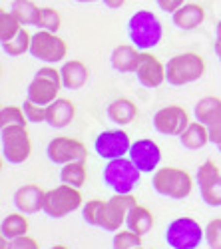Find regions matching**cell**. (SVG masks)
<instances>
[{"instance_id": "obj_24", "label": "cell", "mask_w": 221, "mask_h": 249, "mask_svg": "<svg viewBox=\"0 0 221 249\" xmlns=\"http://www.w3.org/2000/svg\"><path fill=\"white\" fill-rule=\"evenodd\" d=\"M108 116L112 122H116L118 126H128L132 124L137 116V108L136 104L126 100V98H119V100H114L110 106H108Z\"/></svg>"}, {"instance_id": "obj_10", "label": "cell", "mask_w": 221, "mask_h": 249, "mask_svg": "<svg viewBox=\"0 0 221 249\" xmlns=\"http://www.w3.org/2000/svg\"><path fill=\"white\" fill-rule=\"evenodd\" d=\"M137 205V199L132 194H116L114 197H110L104 205V213H102V221L100 227L106 231H116L124 225V221L128 219V213L132 212V207Z\"/></svg>"}, {"instance_id": "obj_40", "label": "cell", "mask_w": 221, "mask_h": 249, "mask_svg": "<svg viewBox=\"0 0 221 249\" xmlns=\"http://www.w3.org/2000/svg\"><path fill=\"white\" fill-rule=\"evenodd\" d=\"M126 0H104V4L108 8H119V6H124Z\"/></svg>"}, {"instance_id": "obj_26", "label": "cell", "mask_w": 221, "mask_h": 249, "mask_svg": "<svg viewBox=\"0 0 221 249\" xmlns=\"http://www.w3.org/2000/svg\"><path fill=\"white\" fill-rule=\"evenodd\" d=\"M60 179L66 185H72V188H82L86 183V161H70L66 165H62L60 170Z\"/></svg>"}, {"instance_id": "obj_20", "label": "cell", "mask_w": 221, "mask_h": 249, "mask_svg": "<svg viewBox=\"0 0 221 249\" xmlns=\"http://www.w3.org/2000/svg\"><path fill=\"white\" fill-rule=\"evenodd\" d=\"M173 24L182 30H193L205 20V10L199 4H184L173 14Z\"/></svg>"}, {"instance_id": "obj_43", "label": "cell", "mask_w": 221, "mask_h": 249, "mask_svg": "<svg viewBox=\"0 0 221 249\" xmlns=\"http://www.w3.org/2000/svg\"><path fill=\"white\" fill-rule=\"evenodd\" d=\"M215 54L219 56V62H221V44H217V42H215Z\"/></svg>"}, {"instance_id": "obj_35", "label": "cell", "mask_w": 221, "mask_h": 249, "mask_svg": "<svg viewBox=\"0 0 221 249\" xmlns=\"http://www.w3.org/2000/svg\"><path fill=\"white\" fill-rule=\"evenodd\" d=\"M205 241L211 249H221V219H211L205 227Z\"/></svg>"}, {"instance_id": "obj_6", "label": "cell", "mask_w": 221, "mask_h": 249, "mask_svg": "<svg viewBox=\"0 0 221 249\" xmlns=\"http://www.w3.org/2000/svg\"><path fill=\"white\" fill-rule=\"evenodd\" d=\"M204 227L193 217H177L166 230V241L171 249H197L204 241Z\"/></svg>"}, {"instance_id": "obj_21", "label": "cell", "mask_w": 221, "mask_h": 249, "mask_svg": "<svg viewBox=\"0 0 221 249\" xmlns=\"http://www.w3.org/2000/svg\"><path fill=\"white\" fill-rule=\"evenodd\" d=\"M60 72H62L64 88H68V90H80L88 82V68L80 60L66 62V64L60 68Z\"/></svg>"}, {"instance_id": "obj_22", "label": "cell", "mask_w": 221, "mask_h": 249, "mask_svg": "<svg viewBox=\"0 0 221 249\" xmlns=\"http://www.w3.org/2000/svg\"><path fill=\"white\" fill-rule=\"evenodd\" d=\"M179 142L182 146L187 150H199L204 148L209 142V132L207 126H204L202 122H189V126L184 130V134L179 136Z\"/></svg>"}, {"instance_id": "obj_15", "label": "cell", "mask_w": 221, "mask_h": 249, "mask_svg": "<svg viewBox=\"0 0 221 249\" xmlns=\"http://www.w3.org/2000/svg\"><path fill=\"white\" fill-rule=\"evenodd\" d=\"M130 160L136 163V168L142 174H152L157 170L162 161V150L153 140H137L130 148Z\"/></svg>"}, {"instance_id": "obj_2", "label": "cell", "mask_w": 221, "mask_h": 249, "mask_svg": "<svg viewBox=\"0 0 221 249\" xmlns=\"http://www.w3.org/2000/svg\"><path fill=\"white\" fill-rule=\"evenodd\" d=\"M139 176H142V172L126 156L110 160L104 165V172H102L104 183L116 194H132L136 190V185L139 183Z\"/></svg>"}, {"instance_id": "obj_5", "label": "cell", "mask_w": 221, "mask_h": 249, "mask_svg": "<svg viewBox=\"0 0 221 249\" xmlns=\"http://www.w3.org/2000/svg\"><path fill=\"white\" fill-rule=\"evenodd\" d=\"M60 88H64L62 72L52 66H44L36 72L34 80L30 82L28 100H32L38 106H50L54 100H58Z\"/></svg>"}, {"instance_id": "obj_36", "label": "cell", "mask_w": 221, "mask_h": 249, "mask_svg": "<svg viewBox=\"0 0 221 249\" xmlns=\"http://www.w3.org/2000/svg\"><path fill=\"white\" fill-rule=\"evenodd\" d=\"M22 110H24L28 122H32V124L46 122V106H38V104H34L32 100H26Z\"/></svg>"}, {"instance_id": "obj_16", "label": "cell", "mask_w": 221, "mask_h": 249, "mask_svg": "<svg viewBox=\"0 0 221 249\" xmlns=\"http://www.w3.org/2000/svg\"><path fill=\"white\" fill-rule=\"evenodd\" d=\"M136 76H137L139 84L146 86V88H157V86H162L164 82H168L166 80V66L153 54H146V52L139 54Z\"/></svg>"}, {"instance_id": "obj_27", "label": "cell", "mask_w": 221, "mask_h": 249, "mask_svg": "<svg viewBox=\"0 0 221 249\" xmlns=\"http://www.w3.org/2000/svg\"><path fill=\"white\" fill-rule=\"evenodd\" d=\"M0 231H2V235L8 237V239L28 235V219L22 213H10V215H6L2 219Z\"/></svg>"}, {"instance_id": "obj_25", "label": "cell", "mask_w": 221, "mask_h": 249, "mask_svg": "<svg viewBox=\"0 0 221 249\" xmlns=\"http://www.w3.org/2000/svg\"><path fill=\"white\" fill-rule=\"evenodd\" d=\"M195 120L202 122L204 126H211L217 120H221V100L215 96L202 98L195 106Z\"/></svg>"}, {"instance_id": "obj_13", "label": "cell", "mask_w": 221, "mask_h": 249, "mask_svg": "<svg viewBox=\"0 0 221 249\" xmlns=\"http://www.w3.org/2000/svg\"><path fill=\"white\" fill-rule=\"evenodd\" d=\"M195 181L199 185L204 201L211 207H219L221 205V174L211 160H207L204 165H199Z\"/></svg>"}, {"instance_id": "obj_44", "label": "cell", "mask_w": 221, "mask_h": 249, "mask_svg": "<svg viewBox=\"0 0 221 249\" xmlns=\"http://www.w3.org/2000/svg\"><path fill=\"white\" fill-rule=\"evenodd\" d=\"M50 249H68L66 245H54V247H50Z\"/></svg>"}, {"instance_id": "obj_14", "label": "cell", "mask_w": 221, "mask_h": 249, "mask_svg": "<svg viewBox=\"0 0 221 249\" xmlns=\"http://www.w3.org/2000/svg\"><path fill=\"white\" fill-rule=\"evenodd\" d=\"M187 126H189V118L182 106H166L157 110L153 116L155 132L164 136H182Z\"/></svg>"}, {"instance_id": "obj_38", "label": "cell", "mask_w": 221, "mask_h": 249, "mask_svg": "<svg viewBox=\"0 0 221 249\" xmlns=\"http://www.w3.org/2000/svg\"><path fill=\"white\" fill-rule=\"evenodd\" d=\"M186 2L184 0H157V6L162 8L164 12H168V14H173L175 10H179Z\"/></svg>"}, {"instance_id": "obj_8", "label": "cell", "mask_w": 221, "mask_h": 249, "mask_svg": "<svg viewBox=\"0 0 221 249\" xmlns=\"http://www.w3.org/2000/svg\"><path fill=\"white\" fill-rule=\"evenodd\" d=\"M82 205V194L78 188L72 185H58V188L46 192L44 197V213L50 217H64L72 212H76Z\"/></svg>"}, {"instance_id": "obj_34", "label": "cell", "mask_w": 221, "mask_h": 249, "mask_svg": "<svg viewBox=\"0 0 221 249\" xmlns=\"http://www.w3.org/2000/svg\"><path fill=\"white\" fill-rule=\"evenodd\" d=\"M104 205L106 201L102 199H92L84 205V221L90 223V225H98L100 227V221H102V213H104Z\"/></svg>"}, {"instance_id": "obj_12", "label": "cell", "mask_w": 221, "mask_h": 249, "mask_svg": "<svg viewBox=\"0 0 221 249\" xmlns=\"http://www.w3.org/2000/svg\"><path fill=\"white\" fill-rule=\"evenodd\" d=\"M132 142L130 136L124 130H108L102 132L96 142H94V150L100 158H104L106 161L116 160V158H124L126 154H130Z\"/></svg>"}, {"instance_id": "obj_1", "label": "cell", "mask_w": 221, "mask_h": 249, "mask_svg": "<svg viewBox=\"0 0 221 249\" xmlns=\"http://www.w3.org/2000/svg\"><path fill=\"white\" fill-rule=\"evenodd\" d=\"M128 36L137 50H150L162 42L164 28L153 12L137 10L128 22Z\"/></svg>"}, {"instance_id": "obj_17", "label": "cell", "mask_w": 221, "mask_h": 249, "mask_svg": "<svg viewBox=\"0 0 221 249\" xmlns=\"http://www.w3.org/2000/svg\"><path fill=\"white\" fill-rule=\"evenodd\" d=\"M44 197L46 192L42 188H38L36 183H26L22 188H18L14 194V205L18 207V212L22 213H38L44 210Z\"/></svg>"}, {"instance_id": "obj_47", "label": "cell", "mask_w": 221, "mask_h": 249, "mask_svg": "<svg viewBox=\"0 0 221 249\" xmlns=\"http://www.w3.org/2000/svg\"><path fill=\"white\" fill-rule=\"evenodd\" d=\"M219 152H221V146H219Z\"/></svg>"}, {"instance_id": "obj_3", "label": "cell", "mask_w": 221, "mask_h": 249, "mask_svg": "<svg viewBox=\"0 0 221 249\" xmlns=\"http://www.w3.org/2000/svg\"><path fill=\"white\" fill-rule=\"evenodd\" d=\"M205 72V62L199 54L186 52L168 60L166 64V80L171 86H186L197 82Z\"/></svg>"}, {"instance_id": "obj_33", "label": "cell", "mask_w": 221, "mask_h": 249, "mask_svg": "<svg viewBox=\"0 0 221 249\" xmlns=\"http://www.w3.org/2000/svg\"><path fill=\"white\" fill-rule=\"evenodd\" d=\"M142 247V235L134 233L132 230L118 231L114 235V249H137Z\"/></svg>"}, {"instance_id": "obj_46", "label": "cell", "mask_w": 221, "mask_h": 249, "mask_svg": "<svg viewBox=\"0 0 221 249\" xmlns=\"http://www.w3.org/2000/svg\"><path fill=\"white\" fill-rule=\"evenodd\" d=\"M137 249H148V247H137Z\"/></svg>"}, {"instance_id": "obj_31", "label": "cell", "mask_w": 221, "mask_h": 249, "mask_svg": "<svg viewBox=\"0 0 221 249\" xmlns=\"http://www.w3.org/2000/svg\"><path fill=\"white\" fill-rule=\"evenodd\" d=\"M36 26L40 30H48V32H58L60 26H62V16H60L58 10L54 8H40L38 14V22Z\"/></svg>"}, {"instance_id": "obj_29", "label": "cell", "mask_w": 221, "mask_h": 249, "mask_svg": "<svg viewBox=\"0 0 221 249\" xmlns=\"http://www.w3.org/2000/svg\"><path fill=\"white\" fill-rule=\"evenodd\" d=\"M30 44H32V36L28 34L26 28H20V32L16 36H12L10 40L2 42V50L8 56H20V54L30 52Z\"/></svg>"}, {"instance_id": "obj_45", "label": "cell", "mask_w": 221, "mask_h": 249, "mask_svg": "<svg viewBox=\"0 0 221 249\" xmlns=\"http://www.w3.org/2000/svg\"><path fill=\"white\" fill-rule=\"evenodd\" d=\"M76 2H96V0H76Z\"/></svg>"}, {"instance_id": "obj_37", "label": "cell", "mask_w": 221, "mask_h": 249, "mask_svg": "<svg viewBox=\"0 0 221 249\" xmlns=\"http://www.w3.org/2000/svg\"><path fill=\"white\" fill-rule=\"evenodd\" d=\"M8 249H40L38 241L30 235H22V237H16V239H10V245Z\"/></svg>"}, {"instance_id": "obj_23", "label": "cell", "mask_w": 221, "mask_h": 249, "mask_svg": "<svg viewBox=\"0 0 221 249\" xmlns=\"http://www.w3.org/2000/svg\"><path fill=\"white\" fill-rule=\"evenodd\" d=\"M126 225H128V230H132L134 233L144 237L153 227V215H152V212L148 210V207L137 203L136 207H132V212L128 213Z\"/></svg>"}, {"instance_id": "obj_7", "label": "cell", "mask_w": 221, "mask_h": 249, "mask_svg": "<svg viewBox=\"0 0 221 249\" xmlns=\"http://www.w3.org/2000/svg\"><path fill=\"white\" fill-rule=\"evenodd\" d=\"M2 156L10 163H24L32 154V142L26 126H8L0 132Z\"/></svg>"}, {"instance_id": "obj_42", "label": "cell", "mask_w": 221, "mask_h": 249, "mask_svg": "<svg viewBox=\"0 0 221 249\" xmlns=\"http://www.w3.org/2000/svg\"><path fill=\"white\" fill-rule=\"evenodd\" d=\"M215 34H217V44H221V20H219V24H217Z\"/></svg>"}, {"instance_id": "obj_18", "label": "cell", "mask_w": 221, "mask_h": 249, "mask_svg": "<svg viewBox=\"0 0 221 249\" xmlns=\"http://www.w3.org/2000/svg\"><path fill=\"white\" fill-rule=\"evenodd\" d=\"M74 118H76V106L72 104V100L58 98L50 106H46V124L56 130L70 126Z\"/></svg>"}, {"instance_id": "obj_28", "label": "cell", "mask_w": 221, "mask_h": 249, "mask_svg": "<svg viewBox=\"0 0 221 249\" xmlns=\"http://www.w3.org/2000/svg\"><path fill=\"white\" fill-rule=\"evenodd\" d=\"M22 26H36L38 22V14H40V8L32 2V0H12V10H10Z\"/></svg>"}, {"instance_id": "obj_11", "label": "cell", "mask_w": 221, "mask_h": 249, "mask_svg": "<svg viewBox=\"0 0 221 249\" xmlns=\"http://www.w3.org/2000/svg\"><path fill=\"white\" fill-rule=\"evenodd\" d=\"M46 154H48V160L58 163V165H66L70 161H86L88 158V148L84 146L80 140H74V138H54L48 148H46Z\"/></svg>"}, {"instance_id": "obj_30", "label": "cell", "mask_w": 221, "mask_h": 249, "mask_svg": "<svg viewBox=\"0 0 221 249\" xmlns=\"http://www.w3.org/2000/svg\"><path fill=\"white\" fill-rule=\"evenodd\" d=\"M28 118L22 108L16 106H4L0 110V128H8V126H26Z\"/></svg>"}, {"instance_id": "obj_39", "label": "cell", "mask_w": 221, "mask_h": 249, "mask_svg": "<svg viewBox=\"0 0 221 249\" xmlns=\"http://www.w3.org/2000/svg\"><path fill=\"white\" fill-rule=\"evenodd\" d=\"M207 132H209V142L219 148L221 146V120H217L215 124L207 126Z\"/></svg>"}, {"instance_id": "obj_41", "label": "cell", "mask_w": 221, "mask_h": 249, "mask_svg": "<svg viewBox=\"0 0 221 249\" xmlns=\"http://www.w3.org/2000/svg\"><path fill=\"white\" fill-rule=\"evenodd\" d=\"M8 245H10V239L2 235V239H0V249H8Z\"/></svg>"}, {"instance_id": "obj_32", "label": "cell", "mask_w": 221, "mask_h": 249, "mask_svg": "<svg viewBox=\"0 0 221 249\" xmlns=\"http://www.w3.org/2000/svg\"><path fill=\"white\" fill-rule=\"evenodd\" d=\"M20 28H22V24H20V20L12 12H8V10L0 12V38H2V42L16 36L20 32Z\"/></svg>"}, {"instance_id": "obj_19", "label": "cell", "mask_w": 221, "mask_h": 249, "mask_svg": "<svg viewBox=\"0 0 221 249\" xmlns=\"http://www.w3.org/2000/svg\"><path fill=\"white\" fill-rule=\"evenodd\" d=\"M139 52L134 44H119L118 48H114L112 56H110V64L118 70V72H136L137 62H139Z\"/></svg>"}, {"instance_id": "obj_9", "label": "cell", "mask_w": 221, "mask_h": 249, "mask_svg": "<svg viewBox=\"0 0 221 249\" xmlns=\"http://www.w3.org/2000/svg\"><path fill=\"white\" fill-rule=\"evenodd\" d=\"M30 54L36 60L46 62V64H56V62L64 60V56L68 54V46L56 32L40 30V32H36L32 36Z\"/></svg>"}, {"instance_id": "obj_4", "label": "cell", "mask_w": 221, "mask_h": 249, "mask_svg": "<svg viewBox=\"0 0 221 249\" xmlns=\"http://www.w3.org/2000/svg\"><path fill=\"white\" fill-rule=\"evenodd\" d=\"M153 190L164 196V197H171V199H184L191 194L193 188V179L186 170L179 168H159L153 174L152 179Z\"/></svg>"}]
</instances>
